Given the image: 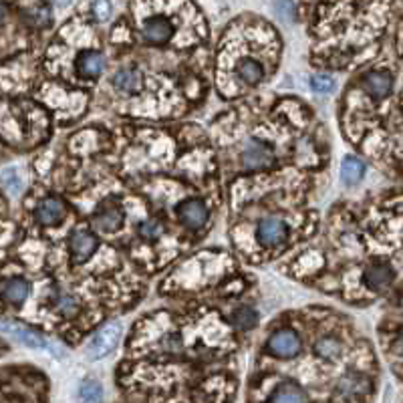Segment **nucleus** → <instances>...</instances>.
Returning <instances> with one entry per match:
<instances>
[{
    "label": "nucleus",
    "mask_w": 403,
    "mask_h": 403,
    "mask_svg": "<svg viewBox=\"0 0 403 403\" xmlns=\"http://www.w3.org/2000/svg\"><path fill=\"white\" fill-rule=\"evenodd\" d=\"M119 339H122V325L119 323L107 325L105 329H101L95 335L93 341L89 343V349H87L89 357L91 359H103V357H107L115 349V345L119 343Z\"/></svg>",
    "instance_id": "1"
},
{
    "label": "nucleus",
    "mask_w": 403,
    "mask_h": 403,
    "mask_svg": "<svg viewBox=\"0 0 403 403\" xmlns=\"http://www.w3.org/2000/svg\"><path fill=\"white\" fill-rule=\"evenodd\" d=\"M268 351L279 357V359H290L295 355H299L301 351V339L295 331L290 329H282L279 333H275L268 339Z\"/></svg>",
    "instance_id": "2"
},
{
    "label": "nucleus",
    "mask_w": 403,
    "mask_h": 403,
    "mask_svg": "<svg viewBox=\"0 0 403 403\" xmlns=\"http://www.w3.org/2000/svg\"><path fill=\"white\" fill-rule=\"evenodd\" d=\"M141 36L150 45H165L174 36V27L168 19L163 16H152L143 23Z\"/></svg>",
    "instance_id": "3"
},
{
    "label": "nucleus",
    "mask_w": 403,
    "mask_h": 403,
    "mask_svg": "<svg viewBox=\"0 0 403 403\" xmlns=\"http://www.w3.org/2000/svg\"><path fill=\"white\" fill-rule=\"evenodd\" d=\"M270 163H273L270 150L262 141L250 139L242 152V165L246 170H262V168H268Z\"/></svg>",
    "instance_id": "4"
},
{
    "label": "nucleus",
    "mask_w": 403,
    "mask_h": 403,
    "mask_svg": "<svg viewBox=\"0 0 403 403\" xmlns=\"http://www.w3.org/2000/svg\"><path fill=\"white\" fill-rule=\"evenodd\" d=\"M178 218L189 230H200L208 222V208L198 200H187L178 208Z\"/></svg>",
    "instance_id": "5"
},
{
    "label": "nucleus",
    "mask_w": 403,
    "mask_h": 403,
    "mask_svg": "<svg viewBox=\"0 0 403 403\" xmlns=\"http://www.w3.org/2000/svg\"><path fill=\"white\" fill-rule=\"evenodd\" d=\"M256 236L264 246H279L280 242L286 238V226L279 218H264L258 224Z\"/></svg>",
    "instance_id": "6"
},
{
    "label": "nucleus",
    "mask_w": 403,
    "mask_h": 403,
    "mask_svg": "<svg viewBox=\"0 0 403 403\" xmlns=\"http://www.w3.org/2000/svg\"><path fill=\"white\" fill-rule=\"evenodd\" d=\"M71 252L75 256L77 262H85L93 256L95 249H97V240H95L93 234L85 232V230H75L73 236H71Z\"/></svg>",
    "instance_id": "7"
},
{
    "label": "nucleus",
    "mask_w": 403,
    "mask_h": 403,
    "mask_svg": "<svg viewBox=\"0 0 403 403\" xmlns=\"http://www.w3.org/2000/svg\"><path fill=\"white\" fill-rule=\"evenodd\" d=\"M363 87H365V91L371 95V97H375V99H383V97H387V95L391 93V89H393V79H391L389 73H379V71H375V73L365 75Z\"/></svg>",
    "instance_id": "8"
},
{
    "label": "nucleus",
    "mask_w": 403,
    "mask_h": 403,
    "mask_svg": "<svg viewBox=\"0 0 403 403\" xmlns=\"http://www.w3.org/2000/svg\"><path fill=\"white\" fill-rule=\"evenodd\" d=\"M124 222V210L117 204H105L97 214H95V226L103 232H113L122 226Z\"/></svg>",
    "instance_id": "9"
},
{
    "label": "nucleus",
    "mask_w": 403,
    "mask_h": 403,
    "mask_svg": "<svg viewBox=\"0 0 403 403\" xmlns=\"http://www.w3.org/2000/svg\"><path fill=\"white\" fill-rule=\"evenodd\" d=\"M65 214H67V208H65V204H62L59 198H47L38 206V210H36V218L43 224H49V226L59 224L62 218H65Z\"/></svg>",
    "instance_id": "10"
},
{
    "label": "nucleus",
    "mask_w": 403,
    "mask_h": 403,
    "mask_svg": "<svg viewBox=\"0 0 403 403\" xmlns=\"http://www.w3.org/2000/svg\"><path fill=\"white\" fill-rule=\"evenodd\" d=\"M0 297L10 305H21L29 297V284L23 279H8L0 286Z\"/></svg>",
    "instance_id": "11"
},
{
    "label": "nucleus",
    "mask_w": 403,
    "mask_h": 403,
    "mask_svg": "<svg viewBox=\"0 0 403 403\" xmlns=\"http://www.w3.org/2000/svg\"><path fill=\"white\" fill-rule=\"evenodd\" d=\"M105 69V59L97 51H87L77 59V71L85 77H99Z\"/></svg>",
    "instance_id": "12"
},
{
    "label": "nucleus",
    "mask_w": 403,
    "mask_h": 403,
    "mask_svg": "<svg viewBox=\"0 0 403 403\" xmlns=\"http://www.w3.org/2000/svg\"><path fill=\"white\" fill-rule=\"evenodd\" d=\"M367 387H369L367 377H363V375H359V373H347L345 377H341L337 389H339V393L345 395V398H355V395L365 393Z\"/></svg>",
    "instance_id": "13"
},
{
    "label": "nucleus",
    "mask_w": 403,
    "mask_h": 403,
    "mask_svg": "<svg viewBox=\"0 0 403 403\" xmlns=\"http://www.w3.org/2000/svg\"><path fill=\"white\" fill-rule=\"evenodd\" d=\"M0 331H6V333L14 335L16 339H21L25 345H29V347H32V349H41V347H45V345H47L45 339H43L38 333H34V331L27 329V327L14 325V323H0Z\"/></svg>",
    "instance_id": "14"
},
{
    "label": "nucleus",
    "mask_w": 403,
    "mask_h": 403,
    "mask_svg": "<svg viewBox=\"0 0 403 403\" xmlns=\"http://www.w3.org/2000/svg\"><path fill=\"white\" fill-rule=\"evenodd\" d=\"M113 87L122 93H137L141 89V75L133 69H122L113 77Z\"/></svg>",
    "instance_id": "15"
},
{
    "label": "nucleus",
    "mask_w": 403,
    "mask_h": 403,
    "mask_svg": "<svg viewBox=\"0 0 403 403\" xmlns=\"http://www.w3.org/2000/svg\"><path fill=\"white\" fill-rule=\"evenodd\" d=\"M393 280V270L387 264H375L365 273V284H369L373 290H383Z\"/></svg>",
    "instance_id": "16"
},
{
    "label": "nucleus",
    "mask_w": 403,
    "mask_h": 403,
    "mask_svg": "<svg viewBox=\"0 0 403 403\" xmlns=\"http://www.w3.org/2000/svg\"><path fill=\"white\" fill-rule=\"evenodd\" d=\"M270 403H309L307 395L301 387L292 385V383H284L275 391Z\"/></svg>",
    "instance_id": "17"
},
{
    "label": "nucleus",
    "mask_w": 403,
    "mask_h": 403,
    "mask_svg": "<svg viewBox=\"0 0 403 403\" xmlns=\"http://www.w3.org/2000/svg\"><path fill=\"white\" fill-rule=\"evenodd\" d=\"M236 75L246 83V85H256V83H260L262 81V75H264V71H262V65L256 61H252V59H246V61L238 62V67H236Z\"/></svg>",
    "instance_id": "18"
},
{
    "label": "nucleus",
    "mask_w": 403,
    "mask_h": 403,
    "mask_svg": "<svg viewBox=\"0 0 403 403\" xmlns=\"http://www.w3.org/2000/svg\"><path fill=\"white\" fill-rule=\"evenodd\" d=\"M314 351L321 359H327V361H333L341 355V343L337 341L335 337H323L321 341L314 345Z\"/></svg>",
    "instance_id": "19"
},
{
    "label": "nucleus",
    "mask_w": 403,
    "mask_h": 403,
    "mask_svg": "<svg viewBox=\"0 0 403 403\" xmlns=\"http://www.w3.org/2000/svg\"><path fill=\"white\" fill-rule=\"evenodd\" d=\"M363 174H365V165H363L359 159L347 157V159L343 161V180H345L347 184H357V182L363 178Z\"/></svg>",
    "instance_id": "20"
},
{
    "label": "nucleus",
    "mask_w": 403,
    "mask_h": 403,
    "mask_svg": "<svg viewBox=\"0 0 403 403\" xmlns=\"http://www.w3.org/2000/svg\"><path fill=\"white\" fill-rule=\"evenodd\" d=\"M232 319H234V323H236V327H238V329L249 331V329H252V327L256 325L258 314L250 309V307H240V309L234 310V316H232Z\"/></svg>",
    "instance_id": "21"
},
{
    "label": "nucleus",
    "mask_w": 403,
    "mask_h": 403,
    "mask_svg": "<svg viewBox=\"0 0 403 403\" xmlns=\"http://www.w3.org/2000/svg\"><path fill=\"white\" fill-rule=\"evenodd\" d=\"M79 395H81V400L87 403H97L101 402V398H103V389H101V385L93 381V379H87L83 385H81V391H79Z\"/></svg>",
    "instance_id": "22"
},
{
    "label": "nucleus",
    "mask_w": 403,
    "mask_h": 403,
    "mask_svg": "<svg viewBox=\"0 0 403 403\" xmlns=\"http://www.w3.org/2000/svg\"><path fill=\"white\" fill-rule=\"evenodd\" d=\"M55 309L59 310L62 316H73L79 310V301L73 295H61L55 303Z\"/></svg>",
    "instance_id": "23"
},
{
    "label": "nucleus",
    "mask_w": 403,
    "mask_h": 403,
    "mask_svg": "<svg viewBox=\"0 0 403 403\" xmlns=\"http://www.w3.org/2000/svg\"><path fill=\"white\" fill-rule=\"evenodd\" d=\"M139 232H141V236H143V238H148V240H155L157 236H161L163 226H161L157 220H148V222H143V224H141Z\"/></svg>",
    "instance_id": "24"
},
{
    "label": "nucleus",
    "mask_w": 403,
    "mask_h": 403,
    "mask_svg": "<svg viewBox=\"0 0 403 403\" xmlns=\"http://www.w3.org/2000/svg\"><path fill=\"white\" fill-rule=\"evenodd\" d=\"M310 85H312V89L319 91V93H329V91L333 89V81H331L329 77H323V75H314V77L310 79Z\"/></svg>",
    "instance_id": "25"
},
{
    "label": "nucleus",
    "mask_w": 403,
    "mask_h": 403,
    "mask_svg": "<svg viewBox=\"0 0 403 403\" xmlns=\"http://www.w3.org/2000/svg\"><path fill=\"white\" fill-rule=\"evenodd\" d=\"M93 12L97 21H107V19H109V12H111V4H109V0H95Z\"/></svg>",
    "instance_id": "26"
},
{
    "label": "nucleus",
    "mask_w": 403,
    "mask_h": 403,
    "mask_svg": "<svg viewBox=\"0 0 403 403\" xmlns=\"http://www.w3.org/2000/svg\"><path fill=\"white\" fill-rule=\"evenodd\" d=\"M2 21H4V6L0 4V23H2Z\"/></svg>",
    "instance_id": "27"
}]
</instances>
